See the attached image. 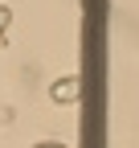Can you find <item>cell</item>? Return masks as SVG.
I'll list each match as a JSON object with an SVG mask.
<instances>
[{
	"instance_id": "obj_1",
	"label": "cell",
	"mask_w": 139,
	"mask_h": 148,
	"mask_svg": "<svg viewBox=\"0 0 139 148\" xmlns=\"http://www.w3.org/2000/svg\"><path fill=\"white\" fill-rule=\"evenodd\" d=\"M37 148H57V144H37Z\"/></svg>"
}]
</instances>
